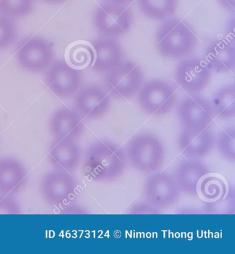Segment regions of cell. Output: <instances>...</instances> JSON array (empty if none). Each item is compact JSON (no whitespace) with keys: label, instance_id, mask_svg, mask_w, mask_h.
<instances>
[{"label":"cell","instance_id":"1","mask_svg":"<svg viewBox=\"0 0 235 254\" xmlns=\"http://www.w3.org/2000/svg\"><path fill=\"white\" fill-rule=\"evenodd\" d=\"M127 166L126 152L118 145L99 140L85 151L83 173L90 181L113 183L124 175Z\"/></svg>","mask_w":235,"mask_h":254},{"label":"cell","instance_id":"2","mask_svg":"<svg viewBox=\"0 0 235 254\" xmlns=\"http://www.w3.org/2000/svg\"><path fill=\"white\" fill-rule=\"evenodd\" d=\"M197 38L188 23L180 19H168L160 25L156 34L157 49L162 56L179 60L192 52Z\"/></svg>","mask_w":235,"mask_h":254},{"label":"cell","instance_id":"3","mask_svg":"<svg viewBox=\"0 0 235 254\" xmlns=\"http://www.w3.org/2000/svg\"><path fill=\"white\" fill-rule=\"evenodd\" d=\"M126 154L132 168L144 174L159 170L164 163L165 156L161 140L148 133L133 136L128 142Z\"/></svg>","mask_w":235,"mask_h":254},{"label":"cell","instance_id":"4","mask_svg":"<svg viewBox=\"0 0 235 254\" xmlns=\"http://www.w3.org/2000/svg\"><path fill=\"white\" fill-rule=\"evenodd\" d=\"M141 108L148 115L161 116L170 113L177 102V92L170 83L153 79L144 83L138 92Z\"/></svg>","mask_w":235,"mask_h":254},{"label":"cell","instance_id":"5","mask_svg":"<svg viewBox=\"0 0 235 254\" xmlns=\"http://www.w3.org/2000/svg\"><path fill=\"white\" fill-rule=\"evenodd\" d=\"M52 42L40 36H29L21 41L15 51L16 60L25 70L42 72L47 70L54 60Z\"/></svg>","mask_w":235,"mask_h":254},{"label":"cell","instance_id":"6","mask_svg":"<svg viewBox=\"0 0 235 254\" xmlns=\"http://www.w3.org/2000/svg\"><path fill=\"white\" fill-rule=\"evenodd\" d=\"M144 74L140 65L131 61L123 62L107 72L105 86L110 95L119 99H128L138 95L143 85Z\"/></svg>","mask_w":235,"mask_h":254},{"label":"cell","instance_id":"7","mask_svg":"<svg viewBox=\"0 0 235 254\" xmlns=\"http://www.w3.org/2000/svg\"><path fill=\"white\" fill-rule=\"evenodd\" d=\"M92 23L98 33L115 39L129 31L133 23V14L124 5L103 3L94 12Z\"/></svg>","mask_w":235,"mask_h":254},{"label":"cell","instance_id":"8","mask_svg":"<svg viewBox=\"0 0 235 254\" xmlns=\"http://www.w3.org/2000/svg\"><path fill=\"white\" fill-rule=\"evenodd\" d=\"M43 198L49 205L62 207L76 196L78 184L69 172L55 170L45 174L40 183Z\"/></svg>","mask_w":235,"mask_h":254},{"label":"cell","instance_id":"9","mask_svg":"<svg viewBox=\"0 0 235 254\" xmlns=\"http://www.w3.org/2000/svg\"><path fill=\"white\" fill-rule=\"evenodd\" d=\"M44 81L55 95L62 98H69L79 91L82 74L67 62L58 60L53 62L46 70Z\"/></svg>","mask_w":235,"mask_h":254},{"label":"cell","instance_id":"10","mask_svg":"<svg viewBox=\"0 0 235 254\" xmlns=\"http://www.w3.org/2000/svg\"><path fill=\"white\" fill-rule=\"evenodd\" d=\"M212 70L206 62L199 58L183 60L174 72L176 82L185 91L196 94L202 92L211 79Z\"/></svg>","mask_w":235,"mask_h":254},{"label":"cell","instance_id":"11","mask_svg":"<svg viewBox=\"0 0 235 254\" xmlns=\"http://www.w3.org/2000/svg\"><path fill=\"white\" fill-rule=\"evenodd\" d=\"M179 191L177 182L167 173H157L148 178L144 195L148 202L156 208L168 209L177 203Z\"/></svg>","mask_w":235,"mask_h":254},{"label":"cell","instance_id":"12","mask_svg":"<svg viewBox=\"0 0 235 254\" xmlns=\"http://www.w3.org/2000/svg\"><path fill=\"white\" fill-rule=\"evenodd\" d=\"M178 117L184 129H204L209 127L214 117L211 103L202 96L190 95L181 101Z\"/></svg>","mask_w":235,"mask_h":254},{"label":"cell","instance_id":"13","mask_svg":"<svg viewBox=\"0 0 235 254\" xmlns=\"http://www.w3.org/2000/svg\"><path fill=\"white\" fill-rule=\"evenodd\" d=\"M75 110L80 117L87 120H97L109 111L111 99L99 86L85 87L75 95Z\"/></svg>","mask_w":235,"mask_h":254},{"label":"cell","instance_id":"14","mask_svg":"<svg viewBox=\"0 0 235 254\" xmlns=\"http://www.w3.org/2000/svg\"><path fill=\"white\" fill-rule=\"evenodd\" d=\"M84 129L82 118L69 108H59L50 118V132L55 139L77 141L82 136Z\"/></svg>","mask_w":235,"mask_h":254},{"label":"cell","instance_id":"15","mask_svg":"<svg viewBox=\"0 0 235 254\" xmlns=\"http://www.w3.org/2000/svg\"><path fill=\"white\" fill-rule=\"evenodd\" d=\"M215 145V136L208 127L183 129L177 138L181 153L191 159H201L209 155Z\"/></svg>","mask_w":235,"mask_h":254},{"label":"cell","instance_id":"16","mask_svg":"<svg viewBox=\"0 0 235 254\" xmlns=\"http://www.w3.org/2000/svg\"><path fill=\"white\" fill-rule=\"evenodd\" d=\"M94 53L92 69L97 72H108L122 63V46L114 38L103 37L91 42Z\"/></svg>","mask_w":235,"mask_h":254},{"label":"cell","instance_id":"17","mask_svg":"<svg viewBox=\"0 0 235 254\" xmlns=\"http://www.w3.org/2000/svg\"><path fill=\"white\" fill-rule=\"evenodd\" d=\"M47 157L56 170L71 173L79 166L81 149L76 141L55 139L50 145Z\"/></svg>","mask_w":235,"mask_h":254},{"label":"cell","instance_id":"18","mask_svg":"<svg viewBox=\"0 0 235 254\" xmlns=\"http://www.w3.org/2000/svg\"><path fill=\"white\" fill-rule=\"evenodd\" d=\"M28 172L22 163L11 158H0V193L12 196L27 183Z\"/></svg>","mask_w":235,"mask_h":254},{"label":"cell","instance_id":"19","mask_svg":"<svg viewBox=\"0 0 235 254\" xmlns=\"http://www.w3.org/2000/svg\"><path fill=\"white\" fill-rule=\"evenodd\" d=\"M205 61L211 70L224 73L234 70L235 46L226 40L212 41L205 52Z\"/></svg>","mask_w":235,"mask_h":254},{"label":"cell","instance_id":"20","mask_svg":"<svg viewBox=\"0 0 235 254\" xmlns=\"http://www.w3.org/2000/svg\"><path fill=\"white\" fill-rule=\"evenodd\" d=\"M211 173L207 165L197 160L181 163L176 170L175 181L179 190L190 196L197 195L203 178Z\"/></svg>","mask_w":235,"mask_h":254},{"label":"cell","instance_id":"21","mask_svg":"<svg viewBox=\"0 0 235 254\" xmlns=\"http://www.w3.org/2000/svg\"><path fill=\"white\" fill-rule=\"evenodd\" d=\"M214 114L221 120H228L235 116V86L227 85L219 89L212 99Z\"/></svg>","mask_w":235,"mask_h":254},{"label":"cell","instance_id":"22","mask_svg":"<svg viewBox=\"0 0 235 254\" xmlns=\"http://www.w3.org/2000/svg\"><path fill=\"white\" fill-rule=\"evenodd\" d=\"M138 4L144 15L161 21L174 15L177 10V0H138Z\"/></svg>","mask_w":235,"mask_h":254},{"label":"cell","instance_id":"23","mask_svg":"<svg viewBox=\"0 0 235 254\" xmlns=\"http://www.w3.org/2000/svg\"><path fill=\"white\" fill-rule=\"evenodd\" d=\"M35 0H0V14L10 18L28 15L33 10Z\"/></svg>","mask_w":235,"mask_h":254},{"label":"cell","instance_id":"24","mask_svg":"<svg viewBox=\"0 0 235 254\" xmlns=\"http://www.w3.org/2000/svg\"><path fill=\"white\" fill-rule=\"evenodd\" d=\"M217 149L221 156L229 161H235V129L234 127H226L220 133L215 139Z\"/></svg>","mask_w":235,"mask_h":254},{"label":"cell","instance_id":"25","mask_svg":"<svg viewBox=\"0 0 235 254\" xmlns=\"http://www.w3.org/2000/svg\"><path fill=\"white\" fill-rule=\"evenodd\" d=\"M225 186L219 178L208 177L201 181L199 189L201 194L208 200H216L220 198L224 192Z\"/></svg>","mask_w":235,"mask_h":254},{"label":"cell","instance_id":"26","mask_svg":"<svg viewBox=\"0 0 235 254\" xmlns=\"http://www.w3.org/2000/svg\"><path fill=\"white\" fill-rule=\"evenodd\" d=\"M17 29L13 19L0 15V50L6 49L15 42Z\"/></svg>","mask_w":235,"mask_h":254},{"label":"cell","instance_id":"27","mask_svg":"<svg viewBox=\"0 0 235 254\" xmlns=\"http://www.w3.org/2000/svg\"><path fill=\"white\" fill-rule=\"evenodd\" d=\"M69 59L71 64L76 66L82 67L87 65H92L94 59V53L91 48L79 44L74 46L69 53Z\"/></svg>","mask_w":235,"mask_h":254},{"label":"cell","instance_id":"28","mask_svg":"<svg viewBox=\"0 0 235 254\" xmlns=\"http://www.w3.org/2000/svg\"><path fill=\"white\" fill-rule=\"evenodd\" d=\"M19 202L9 195H0V214H21Z\"/></svg>","mask_w":235,"mask_h":254},{"label":"cell","instance_id":"29","mask_svg":"<svg viewBox=\"0 0 235 254\" xmlns=\"http://www.w3.org/2000/svg\"><path fill=\"white\" fill-rule=\"evenodd\" d=\"M156 209H159L156 208V207L150 204L149 202H145V203H140L138 205L133 206V209L131 211V214H158L159 213V211H156Z\"/></svg>","mask_w":235,"mask_h":254},{"label":"cell","instance_id":"30","mask_svg":"<svg viewBox=\"0 0 235 254\" xmlns=\"http://www.w3.org/2000/svg\"><path fill=\"white\" fill-rule=\"evenodd\" d=\"M227 30L228 37L226 40L231 42V43L235 44V19H233L229 22Z\"/></svg>","mask_w":235,"mask_h":254},{"label":"cell","instance_id":"31","mask_svg":"<svg viewBox=\"0 0 235 254\" xmlns=\"http://www.w3.org/2000/svg\"><path fill=\"white\" fill-rule=\"evenodd\" d=\"M219 2L225 9L234 12L235 10V0H218Z\"/></svg>","mask_w":235,"mask_h":254},{"label":"cell","instance_id":"32","mask_svg":"<svg viewBox=\"0 0 235 254\" xmlns=\"http://www.w3.org/2000/svg\"><path fill=\"white\" fill-rule=\"evenodd\" d=\"M108 2L115 3V4L117 5H125L128 4V3H131L133 0H106Z\"/></svg>","mask_w":235,"mask_h":254},{"label":"cell","instance_id":"33","mask_svg":"<svg viewBox=\"0 0 235 254\" xmlns=\"http://www.w3.org/2000/svg\"><path fill=\"white\" fill-rule=\"evenodd\" d=\"M43 1L48 3H58L63 2V1H66V0H43Z\"/></svg>","mask_w":235,"mask_h":254}]
</instances>
